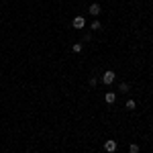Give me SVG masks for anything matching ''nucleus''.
Here are the masks:
<instances>
[{
    "label": "nucleus",
    "instance_id": "nucleus-1",
    "mask_svg": "<svg viewBox=\"0 0 153 153\" xmlns=\"http://www.w3.org/2000/svg\"><path fill=\"white\" fill-rule=\"evenodd\" d=\"M117 147H118V143L114 141V139H108V141H104V151L114 153V151H117Z\"/></svg>",
    "mask_w": 153,
    "mask_h": 153
},
{
    "label": "nucleus",
    "instance_id": "nucleus-2",
    "mask_svg": "<svg viewBox=\"0 0 153 153\" xmlns=\"http://www.w3.org/2000/svg\"><path fill=\"white\" fill-rule=\"evenodd\" d=\"M102 82L106 86H110V84L114 82V71H104V76H102Z\"/></svg>",
    "mask_w": 153,
    "mask_h": 153
},
{
    "label": "nucleus",
    "instance_id": "nucleus-3",
    "mask_svg": "<svg viewBox=\"0 0 153 153\" xmlns=\"http://www.w3.org/2000/svg\"><path fill=\"white\" fill-rule=\"evenodd\" d=\"M71 25H74V29H84L86 27V21H84V16H76Z\"/></svg>",
    "mask_w": 153,
    "mask_h": 153
},
{
    "label": "nucleus",
    "instance_id": "nucleus-4",
    "mask_svg": "<svg viewBox=\"0 0 153 153\" xmlns=\"http://www.w3.org/2000/svg\"><path fill=\"white\" fill-rule=\"evenodd\" d=\"M104 100L108 102V104H112V102H117V94H114V92H106V94H104Z\"/></svg>",
    "mask_w": 153,
    "mask_h": 153
},
{
    "label": "nucleus",
    "instance_id": "nucleus-5",
    "mask_svg": "<svg viewBox=\"0 0 153 153\" xmlns=\"http://www.w3.org/2000/svg\"><path fill=\"white\" fill-rule=\"evenodd\" d=\"M90 14H94V16H98L100 14V4H90Z\"/></svg>",
    "mask_w": 153,
    "mask_h": 153
},
{
    "label": "nucleus",
    "instance_id": "nucleus-6",
    "mask_svg": "<svg viewBox=\"0 0 153 153\" xmlns=\"http://www.w3.org/2000/svg\"><path fill=\"white\" fill-rule=\"evenodd\" d=\"M129 151L131 153H139V145H137V143H131V145H129Z\"/></svg>",
    "mask_w": 153,
    "mask_h": 153
},
{
    "label": "nucleus",
    "instance_id": "nucleus-7",
    "mask_svg": "<svg viewBox=\"0 0 153 153\" xmlns=\"http://www.w3.org/2000/svg\"><path fill=\"white\" fill-rule=\"evenodd\" d=\"M125 106H127L129 110H133V108H135L137 104H135V100H131V98H129V100H127V104H125Z\"/></svg>",
    "mask_w": 153,
    "mask_h": 153
},
{
    "label": "nucleus",
    "instance_id": "nucleus-8",
    "mask_svg": "<svg viewBox=\"0 0 153 153\" xmlns=\"http://www.w3.org/2000/svg\"><path fill=\"white\" fill-rule=\"evenodd\" d=\"M71 51H74V53H80V51H82V43H76V45L71 47Z\"/></svg>",
    "mask_w": 153,
    "mask_h": 153
},
{
    "label": "nucleus",
    "instance_id": "nucleus-9",
    "mask_svg": "<svg viewBox=\"0 0 153 153\" xmlns=\"http://www.w3.org/2000/svg\"><path fill=\"white\" fill-rule=\"evenodd\" d=\"M118 90H120V92H129V84H120Z\"/></svg>",
    "mask_w": 153,
    "mask_h": 153
},
{
    "label": "nucleus",
    "instance_id": "nucleus-10",
    "mask_svg": "<svg viewBox=\"0 0 153 153\" xmlns=\"http://www.w3.org/2000/svg\"><path fill=\"white\" fill-rule=\"evenodd\" d=\"M100 29H102V27H100V23H98V21H94V23H92V31H100Z\"/></svg>",
    "mask_w": 153,
    "mask_h": 153
}]
</instances>
